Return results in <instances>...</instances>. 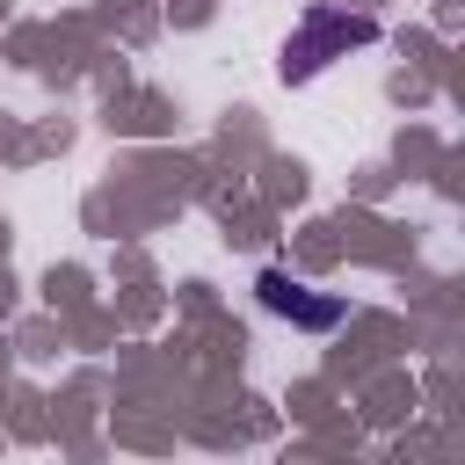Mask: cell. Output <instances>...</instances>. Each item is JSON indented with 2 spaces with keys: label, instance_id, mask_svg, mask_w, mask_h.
<instances>
[{
  "label": "cell",
  "instance_id": "obj_2",
  "mask_svg": "<svg viewBox=\"0 0 465 465\" xmlns=\"http://www.w3.org/2000/svg\"><path fill=\"white\" fill-rule=\"evenodd\" d=\"M254 291H262V305H269V312H283V320H305V327H334V320H341V305H334V298H305V283H291L283 269H262V283H254Z\"/></svg>",
  "mask_w": 465,
  "mask_h": 465
},
{
  "label": "cell",
  "instance_id": "obj_1",
  "mask_svg": "<svg viewBox=\"0 0 465 465\" xmlns=\"http://www.w3.org/2000/svg\"><path fill=\"white\" fill-rule=\"evenodd\" d=\"M334 44H378V22H371V15H334V7H312V15H305V29L283 44V80L320 73Z\"/></svg>",
  "mask_w": 465,
  "mask_h": 465
}]
</instances>
